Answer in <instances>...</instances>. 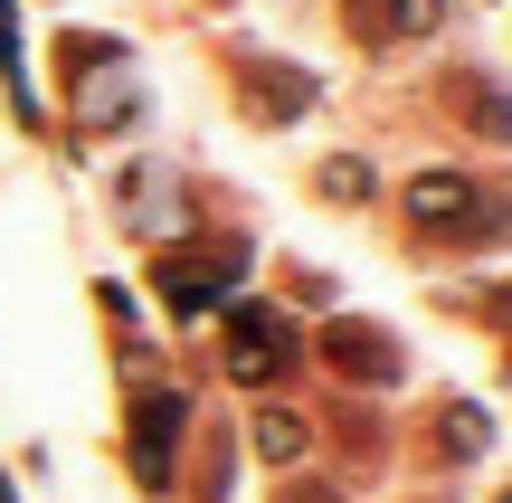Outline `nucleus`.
Listing matches in <instances>:
<instances>
[{"mask_svg":"<svg viewBox=\"0 0 512 503\" xmlns=\"http://www.w3.org/2000/svg\"><path fill=\"white\" fill-rule=\"evenodd\" d=\"M256 447H266V456H304V418H294V409H266V418H256Z\"/></svg>","mask_w":512,"mask_h":503,"instance_id":"1","label":"nucleus"}]
</instances>
